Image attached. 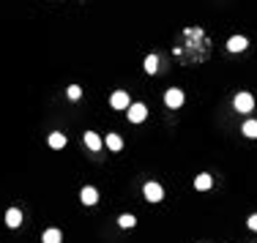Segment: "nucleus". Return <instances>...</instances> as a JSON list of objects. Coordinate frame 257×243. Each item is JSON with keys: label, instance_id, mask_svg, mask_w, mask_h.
<instances>
[{"label": "nucleus", "instance_id": "10", "mask_svg": "<svg viewBox=\"0 0 257 243\" xmlns=\"http://www.w3.org/2000/svg\"><path fill=\"white\" fill-rule=\"evenodd\" d=\"M211 186H214V178H211V175H205V172L194 178V189H197V191H208Z\"/></svg>", "mask_w": 257, "mask_h": 243}, {"label": "nucleus", "instance_id": "11", "mask_svg": "<svg viewBox=\"0 0 257 243\" xmlns=\"http://www.w3.org/2000/svg\"><path fill=\"white\" fill-rule=\"evenodd\" d=\"M49 148H55V150L66 148V134H60V131H52V134H49Z\"/></svg>", "mask_w": 257, "mask_h": 243}, {"label": "nucleus", "instance_id": "3", "mask_svg": "<svg viewBox=\"0 0 257 243\" xmlns=\"http://www.w3.org/2000/svg\"><path fill=\"white\" fill-rule=\"evenodd\" d=\"M110 107L112 109H128V107H131V101H128L126 90H115V93L110 96Z\"/></svg>", "mask_w": 257, "mask_h": 243}, {"label": "nucleus", "instance_id": "8", "mask_svg": "<svg viewBox=\"0 0 257 243\" xmlns=\"http://www.w3.org/2000/svg\"><path fill=\"white\" fill-rule=\"evenodd\" d=\"M6 224L11 227V230H17V227L22 224V210H19V208H8L6 210Z\"/></svg>", "mask_w": 257, "mask_h": 243}, {"label": "nucleus", "instance_id": "18", "mask_svg": "<svg viewBox=\"0 0 257 243\" xmlns=\"http://www.w3.org/2000/svg\"><path fill=\"white\" fill-rule=\"evenodd\" d=\"M246 224H249V230H255V232H257V213H255V216H249V221H246Z\"/></svg>", "mask_w": 257, "mask_h": 243}, {"label": "nucleus", "instance_id": "2", "mask_svg": "<svg viewBox=\"0 0 257 243\" xmlns=\"http://www.w3.org/2000/svg\"><path fill=\"white\" fill-rule=\"evenodd\" d=\"M126 118L131 120V123H142V120L148 118V107L145 104H131V107L126 109Z\"/></svg>", "mask_w": 257, "mask_h": 243}, {"label": "nucleus", "instance_id": "7", "mask_svg": "<svg viewBox=\"0 0 257 243\" xmlns=\"http://www.w3.org/2000/svg\"><path fill=\"white\" fill-rule=\"evenodd\" d=\"M80 200H82V205H96V202H99V191H96L93 186H85V189L80 191Z\"/></svg>", "mask_w": 257, "mask_h": 243}, {"label": "nucleus", "instance_id": "9", "mask_svg": "<svg viewBox=\"0 0 257 243\" xmlns=\"http://www.w3.org/2000/svg\"><path fill=\"white\" fill-rule=\"evenodd\" d=\"M246 47H249V41H246L244 36H233V38L227 41V49H230V52H244Z\"/></svg>", "mask_w": 257, "mask_h": 243}, {"label": "nucleus", "instance_id": "14", "mask_svg": "<svg viewBox=\"0 0 257 243\" xmlns=\"http://www.w3.org/2000/svg\"><path fill=\"white\" fill-rule=\"evenodd\" d=\"M145 71L148 74H156L159 71V55H148V58H145Z\"/></svg>", "mask_w": 257, "mask_h": 243}, {"label": "nucleus", "instance_id": "4", "mask_svg": "<svg viewBox=\"0 0 257 243\" xmlns=\"http://www.w3.org/2000/svg\"><path fill=\"white\" fill-rule=\"evenodd\" d=\"M164 104H167L170 109H178L183 104V90H178V88H170L167 93H164Z\"/></svg>", "mask_w": 257, "mask_h": 243}, {"label": "nucleus", "instance_id": "1", "mask_svg": "<svg viewBox=\"0 0 257 243\" xmlns=\"http://www.w3.org/2000/svg\"><path fill=\"white\" fill-rule=\"evenodd\" d=\"M233 107H235V112H244V115L252 112V109H255V96L244 90V93H238V96L233 99Z\"/></svg>", "mask_w": 257, "mask_h": 243}, {"label": "nucleus", "instance_id": "6", "mask_svg": "<svg viewBox=\"0 0 257 243\" xmlns=\"http://www.w3.org/2000/svg\"><path fill=\"white\" fill-rule=\"evenodd\" d=\"M82 139H85V145H88V150H101V145H104V139H101L99 134H96V131H85V137H82Z\"/></svg>", "mask_w": 257, "mask_h": 243}, {"label": "nucleus", "instance_id": "15", "mask_svg": "<svg viewBox=\"0 0 257 243\" xmlns=\"http://www.w3.org/2000/svg\"><path fill=\"white\" fill-rule=\"evenodd\" d=\"M241 131H244V134L249 137V139H257V120H246Z\"/></svg>", "mask_w": 257, "mask_h": 243}, {"label": "nucleus", "instance_id": "5", "mask_svg": "<svg viewBox=\"0 0 257 243\" xmlns=\"http://www.w3.org/2000/svg\"><path fill=\"white\" fill-rule=\"evenodd\" d=\"M142 194H145L148 202H162L164 197V189L159 183H145V189H142Z\"/></svg>", "mask_w": 257, "mask_h": 243}, {"label": "nucleus", "instance_id": "13", "mask_svg": "<svg viewBox=\"0 0 257 243\" xmlns=\"http://www.w3.org/2000/svg\"><path fill=\"white\" fill-rule=\"evenodd\" d=\"M107 148H110V150H115V153H118V150L123 148V139H121L118 134H107Z\"/></svg>", "mask_w": 257, "mask_h": 243}, {"label": "nucleus", "instance_id": "16", "mask_svg": "<svg viewBox=\"0 0 257 243\" xmlns=\"http://www.w3.org/2000/svg\"><path fill=\"white\" fill-rule=\"evenodd\" d=\"M118 224H121L123 230H131V227L137 224V219H134V216H131V213H123L121 219H118Z\"/></svg>", "mask_w": 257, "mask_h": 243}, {"label": "nucleus", "instance_id": "17", "mask_svg": "<svg viewBox=\"0 0 257 243\" xmlns=\"http://www.w3.org/2000/svg\"><path fill=\"white\" fill-rule=\"evenodd\" d=\"M80 96H82V88H80V85H71V88H69V99L77 101Z\"/></svg>", "mask_w": 257, "mask_h": 243}, {"label": "nucleus", "instance_id": "12", "mask_svg": "<svg viewBox=\"0 0 257 243\" xmlns=\"http://www.w3.org/2000/svg\"><path fill=\"white\" fill-rule=\"evenodd\" d=\"M60 241H63V235H60V230H55V227H52V230H47V232H44V238H41V243H60Z\"/></svg>", "mask_w": 257, "mask_h": 243}]
</instances>
